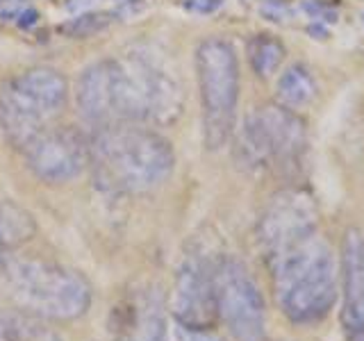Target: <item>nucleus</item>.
<instances>
[{
	"label": "nucleus",
	"mask_w": 364,
	"mask_h": 341,
	"mask_svg": "<svg viewBox=\"0 0 364 341\" xmlns=\"http://www.w3.org/2000/svg\"><path fill=\"white\" fill-rule=\"evenodd\" d=\"M80 117L94 128L112 123H173L182 112L178 75L151 50H132L87 66L75 87Z\"/></svg>",
	"instance_id": "obj_1"
},
{
	"label": "nucleus",
	"mask_w": 364,
	"mask_h": 341,
	"mask_svg": "<svg viewBox=\"0 0 364 341\" xmlns=\"http://www.w3.org/2000/svg\"><path fill=\"white\" fill-rule=\"evenodd\" d=\"M89 164L102 191L130 196L162 187L173 173L176 153L162 134L136 123H112L96 128Z\"/></svg>",
	"instance_id": "obj_2"
},
{
	"label": "nucleus",
	"mask_w": 364,
	"mask_h": 341,
	"mask_svg": "<svg viewBox=\"0 0 364 341\" xmlns=\"http://www.w3.org/2000/svg\"><path fill=\"white\" fill-rule=\"evenodd\" d=\"M267 261L280 312L296 325H314L333 312L339 291V261L321 234L280 250Z\"/></svg>",
	"instance_id": "obj_3"
},
{
	"label": "nucleus",
	"mask_w": 364,
	"mask_h": 341,
	"mask_svg": "<svg viewBox=\"0 0 364 341\" xmlns=\"http://www.w3.org/2000/svg\"><path fill=\"white\" fill-rule=\"evenodd\" d=\"M5 282L21 310L46 321H75L91 305L89 280L48 259L11 257L3 264Z\"/></svg>",
	"instance_id": "obj_4"
},
{
	"label": "nucleus",
	"mask_w": 364,
	"mask_h": 341,
	"mask_svg": "<svg viewBox=\"0 0 364 341\" xmlns=\"http://www.w3.org/2000/svg\"><path fill=\"white\" fill-rule=\"evenodd\" d=\"M66 77L48 66H37L11 77L0 94V121L9 144L23 151L34 136L50 128V121L66 107Z\"/></svg>",
	"instance_id": "obj_5"
},
{
	"label": "nucleus",
	"mask_w": 364,
	"mask_h": 341,
	"mask_svg": "<svg viewBox=\"0 0 364 341\" xmlns=\"http://www.w3.org/2000/svg\"><path fill=\"white\" fill-rule=\"evenodd\" d=\"M196 77L203 107V136L210 151L228 144L239 102V64L225 39L210 37L196 48Z\"/></svg>",
	"instance_id": "obj_6"
},
{
	"label": "nucleus",
	"mask_w": 364,
	"mask_h": 341,
	"mask_svg": "<svg viewBox=\"0 0 364 341\" xmlns=\"http://www.w3.org/2000/svg\"><path fill=\"white\" fill-rule=\"evenodd\" d=\"M305 151V123L284 105L253 112L239 136V159L250 168L291 166Z\"/></svg>",
	"instance_id": "obj_7"
},
{
	"label": "nucleus",
	"mask_w": 364,
	"mask_h": 341,
	"mask_svg": "<svg viewBox=\"0 0 364 341\" xmlns=\"http://www.w3.org/2000/svg\"><path fill=\"white\" fill-rule=\"evenodd\" d=\"M216 316L235 341H264L267 305L257 282L239 259L221 255L216 264Z\"/></svg>",
	"instance_id": "obj_8"
},
{
	"label": "nucleus",
	"mask_w": 364,
	"mask_h": 341,
	"mask_svg": "<svg viewBox=\"0 0 364 341\" xmlns=\"http://www.w3.org/2000/svg\"><path fill=\"white\" fill-rule=\"evenodd\" d=\"M221 255L193 248L180 261L173 293H171V314L178 325L185 328H214L216 316V264Z\"/></svg>",
	"instance_id": "obj_9"
},
{
	"label": "nucleus",
	"mask_w": 364,
	"mask_h": 341,
	"mask_svg": "<svg viewBox=\"0 0 364 341\" xmlns=\"http://www.w3.org/2000/svg\"><path fill=\"white\" fill-rule=\"evenodd\" d=\"M318 232L316 202L303 189H282L271 196L259 216L257 239L264 259L278 255L303 239Z\"/></svg>",
	"instance_id": "obj_10"
},
{
	"label": "nucleus",
	"mask_w": 364,
	"mask_h": 341,
	"mask_svg": "<svg viewBox=\"0 0 364 341\" xmlns=\"http://www.w3.org/2000/svg\"><path fill=\"white\" fill-rule=\"evenodd\" d=\"M28 168L46 185H64L89 164V144L73 128H46L23 148Z\"/></svg>",
	"instance_id": "obj_11"
},
{
	"label": "nucleus",
	"mask_w": 364,
	"mask_h": 341,
	"mask_svg": "<svg viewBox=\"0 0 364 341\" xmlns=\"http://www.w3.org/2000/svg\"><path fill=\"white\" fill-rule=\"evenodd\" d=\"M109 341H166L164 296L153 284L125 291L112 310Z\"/></svg>",
	"instance_id": "obj_12"
},
{
	"label": "nucleus",
	"mask_w": 364,
	"mask_h": 341,
	"mask_svg": "<svg viewBox=\"0 0 364 341\" xmlns=\"http://www.w3.org/2000/svg\"><path fill=\"white\" fill-rule=\"evenodd\" d=\"M341 328L346 341H364V237L350 227L341 242Z\"/></svg>",
	"instance_id": "obj_13"
},
{
	"label": "nucleus",
	"mask_w": 364,
	"mask_h": 341,
	"mask_svg": "<svg viewBox=\"0 0 364 341\" xmlns=\"http://www.w3.org/2000/svg\"><path fill=\"white\" fill-rule=\"evenodd\" d=\"M0 341H62L48 321L26 310H0Z\"/></svg>",
	"instance_id": "obj_14"
},
{
	"label": "nucleus",
	"mask_w": 364,
	"mask_h": 341,
	"mask_svg": "<svg viewBox=\"0 0 364 341\" xmlns=\"http://www.w3.org/2000/svg\"><path fill=\"white\" fill-rule=\"evenodd\" d=\"M278 100L289 109H303L316 98V82L305 66L294 64L278 77Z\"/></svg>",
	"instance_id": "obj_15"
},
{
	"label": "nucleus",
	"mask_w": 364,
	"mask_h": 341,
	"mask_svg": "<svg viewBox=\"0 0 364 341\" xmlns=\"http://www.w3.org/2000/svg\"><path fill=\"white\" fill-rule=\"evenodd\" d=\"M248 60L259 77H269L284 60V45L271 34H257L248 41Z\"/></svg>",
	"instance_id": "obj_16"
},
{
	"label": "nucleus",
	"mask_w": 364,
	"mask_h": 341,
	"mask_svg": "<svg viewBox=\"0 0 364 341\" xmlns=\"http://www.w3.org/2000/svg\"><path fill=\"white\" fill-rule=\"evenodd\" d=\"M32 232H34V223L30 219V214L18 210L11 202L0 205V246H3V250L26 242Z\"/></svg>",
	"instance_id": "obj_17"
},
{
	"label": "nucleus",
	"mask_w": 364,
	"mask_h": 341,
	"mask_svg": "<svg viewBox=\"0 0 364 341\" xmlns=\"http://www.w3.org/2000/svg\"><path fill=\"white\" fill-rule=\"evenodd\" d=\"M176 341H225L214 328H185L176 323Z\"/></svg>",
	"instance_id": "obj_18"
},
{
	"label": "nucleus",
	"mask_w": 364,
	"mask_h": 341,
	"mask_svg": "<svg viewBox=\"0 0 364 341\" xmlns=\"http://www.w3.org/2000/svg\"><path fill=\"white\" fill-rule=\"evenodd\" d=\"M182 7H185L187 11H191V14H214V11H219L225 0H180Z\"/></svg>",
	"instance_id": "obj_19"
},
{
	"label": "nucleus",
	"mask_w": 364,
	"mask_h": 341,
	"mask_svg": "<svg viewBox=\"0 0 364 341\" xmlns=\"http://www.w3.org/2000/svg\"><path fill=\"white\" fill-rule=\"evenodd\" d=\"M3 253H5V250H3V246H0V261H3Z\"/></svg>",
	"instance_id": "obj_20"
}]
</instances>
